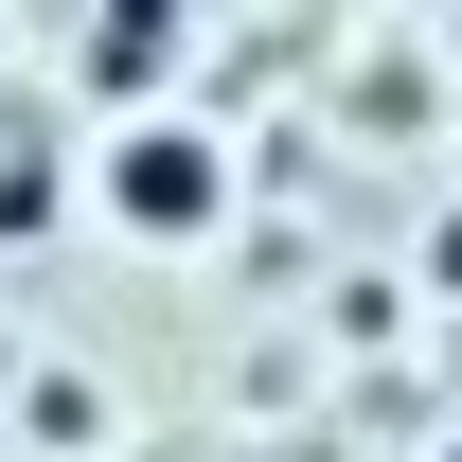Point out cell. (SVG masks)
Returning a JSON list of instances; mask_svg holds the SVG:
<instances>
[{
    "label": "cell",
    "instance_id": "obj_1",
    "mask_svg": "<svg viewBox=\"0 0 462 462\" xmlns=\"http://www.w3.org/2000/svg\"><path fill=\"white\" fill-rule=\"evenodd\" d=\"M107 214L143 231V249H196V231L231 214V143L214 125H125L107 143Z\"/></svg>",
    "mask_w": 462,
    "mask_h": 462
},
{
    "label": "cell",
    "instance_id": "obj_2",
    "mask_svg": "<svg viewBox=\"0 0 462 462\" xmlns=\"http://www.w3.org/2000/svg\"><path fill=\"white\" fill-rule=\"evenodd\" d=\"M427 285H445V302H462V214H445V231H427Z\"/></svg>",
    "mask_w": 462,
    "mask_h": 462
},
{
    "label": "cell",
    "instance_id": "obj_3",
    "mask_svg": "<svg viewBox=\"0 0 462 462\" xmlns=\"http://www.w3.org/2000/svg\"><path fill=\"white\" fill-rule=\"evenodd\" d=\"M445 462H462V445H445Z\"/></svg>",
    "mask_w": 462,
    "mask_h": 462
}]
</instances>
